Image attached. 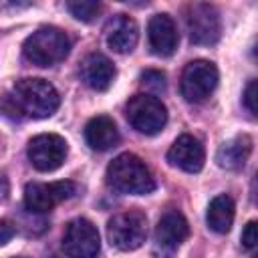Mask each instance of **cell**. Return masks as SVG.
Here are the masks:
<instances>
[{
  "label": "cell",
  "instance_id": "5",
  "mask_svg": "<svg viewBox=\"0 0 258 258\" xmlns=\"http://www.w3.org/2000/svg\"><path fill=\"white\" fill-rule=\"evenodd\" d=\"M125 115H127V121L131 123V127L143 135H155L167 123L165 105L157 97L147 95V93L131 97L125 107Z\"/></svg>",
  "mask_w": 258,
  "mask_h": 258
},
{
  "label": "cell",
  "instance_id": "22",
  "mask_svg": "<svg viewBox=\"0 0 258 258\" xmlns=\"http://www.w3.org/2000/svg\"><path fill=\"white\" fill-rule=\"evenodd\" d=\"M256 93H258L256 79H252V81L246 85V89H244V105H246V109H248L252 115H256Z\"/></svg>",
  "mask_w": 258,
  "mask_h": 258
},
{
  "label": "cell",
  "instance_id": "21",
  "mask_svg": "<svg viewBox=\"0 0 258 258\" xmlns=\"http://www.w3.org/2000/svg\"><path fill=\"white\" fill-rule=\"evenodd\" d=\"M256 242H258L256 222H254V220H250V222L244 226V230H242V246H244L246 250H252V248L256 246Z\"/></svg>",
  "mask_w": 258,
  "mask_h": 258
},
{
  "label": "cell",
  "instance_id": "2",
  "mask_svg": "<svg viewBox=\"0 0 258 258\" xmlns=\"http://www.w3.org/2000/svg\"><path fill=\"white\" fill-rule=\"evenodd\" d=\"M107 183L121 194H133V196L151 194L155 189V179L149 167L135 153H121L109 163Z\"/></svg>",
  "mask_w": 258,
  "mask_h": 258
},
{
  "label": "cell",
  "instance_id": "23",
  "mask_svg": "<svg viewBox=\"0 0 258 258\" xmlns=\"http://www.w3.org/2000/svg\"><path fill=\"white\" fill-rule=\"evenodd\" d=\"M14 226L8 222V220H2L0 218V246H4L6 242H10L12 240V236H14Z\"/></svg>",
  "mask_w": 258,
  "mask_h": 258
},
{
  "label": "cell",
  "instance_id": "3",
  "mask_svg": "<svg viewBox=\"0 0 258 258\" xmlns=\"http://www.w3.org/2000/svg\"><path fill=\"white\" fill-rule=\"evenodd\" d=\"M71 50L69 36L54 26H42L32 32L22 46V52L28 62L36 67H52L67 58Z\"/></svg>",
  "mask_w": 258,
  "mask_h": 258
},
{
  "label": "cell",
  "instance_id": "19",
  "mask_svg": "<svg viewBox=\"0 0 258 258\" xmlns=\"http://www.w3.org/2000/svg\"><path fill=\"white\" fill-rule=\"evenodd\" d=\"M69 12L81 20V22H91L97 18V14L103 10V6L99 2H89V0H79V2H69L67 4Z\"/></svg>",
  "mask_w": 258,
  "mask_h": 258
},
{
  "label": "cell",
  "instance_id": "1",
  "mask_svg": "<svg viewBox=\"0 0 258 258\" xmlns=\"http://www.w3.org/2000/svg\"><path fill=\"white\" fill-rule=\"evenodd\" d=\"M60 105L56 89L44 79H20L0 101V109L14 119L50 117Z\"/></svg>",
  "mask_w": 258,
  "mask_h": 258
},
{
  "label": "cell",
  "instance_id": "8",
  "mask_svg": "<svg viewBox=\"0 0 258 258\" xmlns=\"http://www.w3.org/2000/svg\"><path fill=\"white\" fill-rule=\"evenodd\" d=\"M62 250L69 258H97L101 250L97 228L85 218L69 222L62 234Z\"/></svg>",
  "mask_w": 258,
  "mask_h": 258
},
{
  "label": "cell",
  "instance_id": "6",
  "mask_svg": "<svg viewBox=\"0 0 258 258\" xmlns=\"http://www.w3.org/2000/svg\"><path fill=\"white\" fill-rule=\"evenodd\" d=\"M218 87V69L210 60H191L185 64L179 81V89L185 101L202 103Z\"/></svg>",
  "mask_w": 258,
  "mask_h": 258
},
{
  "label": "cell",
  "instance_id": "9",
  "mask_svg": "<svg viewBox=\"0 0 258 258\" xmlns=\"http://www.w3.org/2000/svg\"><path fill=\"white\" fill-rule=\"evenodd\" d=\"M67 141L54 133H42L28 141V159L38 171H54L67 159Z\"/></svg>",
  "mask_w": 258,
  "mask_h": 258
},
{
  "label": "cell",
  "instance_id": "16",
  "mask_svg": "<svg viewBox=\"0 0 258 258\" xmlns=\"http://www.w3.org/2000/svg\"><path fill=\"white\" fill-rule=\"evenodd\" d=\"M85 139L89 147L95 151H107L115 147L119 141V131H117L115 121L107 115L93 117L85 127Z\"/></svg>",
  "mask_w": 258,
  "mask_h": 258
},
{
  "label": "cell",
  "instance_id": "24",
  "mask_svg": "<svg viewBox=\"0 0 258 258\" xmlns=\"http://www.w3.org/2000/svg\"><path fill=\"white\" fill-rule=\"evenodd\" d=\"M252 258H256V256H252Z\"/></svg>",
  "mask_w": 258,
  "mask_h": 258
},
{
  "label": "cell",
  "instance_id": "7",
  "mask_svg": "<svg viewBox=\"0 0 258 258\" xmlns=\"http://www.w3.org/2000/svg\"><path fill=\"white\" fill-rule=\"evenodd\" d=\"M77 194V185L69 179L52 181V183H26L24 187V208L32 214H46L60 202L73 198Z\"/></svg>",
  "mask_w": 258,
  "mask_h": 258
},
{
  "label": "cell",
  "instance_id": "11",
  "mask_svg": "<svg viewBox=\"0 0 258 258\" xmlns=\"http://www.w3.org/2000/svg\"><path fill=\"white\" fill-rule=\"evenodd\" d=\"M167 161L187 173H198L204 167L206 151L194 135H179L167 151Z\"/></svg>",
  "mask_w": 258,
  "mask_h": 258
},
{
  "label": "cell",
  "instance_id": "4",
  "mask_svg": "<svg viewBox=\"0 0 258 258\" xmlns=\"http://www.w3.org/2000/svg\"><path fill=\"white\" fill-rule=\"evenodd\" d=\"M107 238L111 246L123 252L137 250L147 238V218L139 210H127L113 216L107 224Z\"/></svg>",
  "mask_w": 258,
  "mask_h": 258
},
{
  "label": "cell",
  "instance_id": "10",
  "mask_svg": "<svg viewBox=\"0 0 258 258\" xmlns=\"http://www.w3.org/2000/svg\"><path fill=\"white\" fill-rule=\"evenodd\" d=\"M189 40L194 44H214L220 38V16L210 4H194L185 16Z\"/></svg>",
  "mask_w": 258,
  "mask_h": 258
},
{
  "label": "cell",
  "instance_id": "15",
  "mask_svg": "<svg viewBox=\"0 0 258 258\" xmlns=\"http://www.w3.org/2000/svg\"><path fill=\"white\" fill-rule=\"evenodd\" d=\"M189 236V224L181 212L169 210L165 212L155 228V240L163 248H177Z\"/></svg>",
  "mask_w": 258,
  "mask_h": 258
},
{
  "label": "cell",
  "instance_id": "13",
  "mask_svg": "<svg viewBox=\"0 0 258 258\" xmlns=\"http://www.w3.org/2000/svg\"><path fill=\"white\" fill-rule=\"evenodd\" d=\"M147 40H149V48L153 54L171 56L177 48V42H179L175 22L167 14L151 16V20L147 24Z\"/></svg>",
  "mask_w": 258,
  "mask_h": 258
},
{
  "label": "cell",
  "instance_id": "12",
  "mask_svg": "<svg viewBox=\"0 0 258 258\" xmlns=\"http://www.w3.org/2000/svg\"><path fill=\"white\" fill-rule=\"evenodd\" d=\"M139 40V28L137 22L127 14H115L109 18L105 26V42L111 50L119 54H127L135 48Z\"/></svg>",
  "mask_w": 258,
  "mask_h": 258
},
{
  "label": "cell",
  "instance_id": "17",
  "mask_svg": "<svg viewBox=\"0 0 258 258\" xmlns=\"http://www.w3.org/2000/svg\"><path fill=\"white\" fill-rule=\"evenodd\" d=\"M252 153V139L250 135H236L220 145L216 153V161L224 169H242Z\"/></svg>",
  "mask_w": 258,
  "mask_h": 258
},
{
  "label": "cell",
  "instance_id": "20",
  "mask_svg": "<svg viewBox=\"0 0 258 258\" xmlns=\"http://www.w3.org/2000/svg\"><path fill=\"white\" fill-rule=\"evenodd\" d=\"M141 83L147 87V89H151V91H155V93H161V91H165V75L161 73V71H145V73H141Z\"/></svg>",
  "mask_w": 258,
  "mask_h": 258
},
{
  "label": "cell",
  "instance_id": "18",
  "mask_svg": "<svg viewBox=\"0 0 258 258\" xmlns=\"http://www.w3.org/2000/svg\"><path fill=\"white\" fill-rule=\"evenodd\" d=\"M206 222H208L210 230H214L218 234H226L232 228V222H234V202H232V198L226 196V194L216 196L208 206Z\"/></svg>",
  "mask_w": 258,
  "mask_h": 258
},
{
  "label": "cell",
  "instance_id": "14",
  "mask_svg": "<svg viewBox=\"0 0 258 258\" xmlns=\"http://www.w3.org/2000/svg\"><path fill=\"white\" fill-rule=\"evenodd\" d=\"M115 75L113 62L101 52H93L81 62V79L93 91H107L113 85Z\"/></svg>",
  "mask_w": 258,
  "mask_h": 258
}]
</instances>
